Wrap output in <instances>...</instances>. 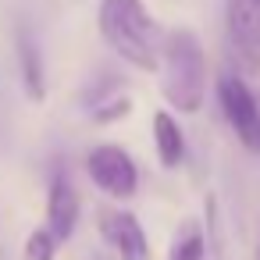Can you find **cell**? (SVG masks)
Returning a JSON list of instances; mask_svg holds the SVG:
<instances>
[{
    "label": "cell",
    "mask_w": 260,
    "mask_h": 260,
    "mask_svg": "<svg viewBox=\"0 0 260 260\" xmlns=\"http://www.w3.org/2000/svg\"><path fill=\"white\" fill-rule=\"evenodd\" d=\"M75 224H79V192L72 189L64 171H57L50 182V196H47V228L57 235V242H68Z\"/></svg>",
    "instance_id": "7"
},
{
    "label": "cell",
    "mask_w": 260,
    "mask_h": 260,
    "mask_svg": "<svg viewBox=\"0 0 260 260\" xmlns=\"http://www.w3.org/2000/svg\"><path fill=\"white\" fill-rule=\"evenodd\" d=\"M18 61H22V82L29 89L32 100H43V57H40V47L29 32H18Z\"/></svg>",
    "instance_id": "9"
},
{
    "label": "cell",
    "mask_w": 260,
    "mask_h": 260,
    "mask_svg": "<svg viewBox=\"0 0 260 260\" xmlns=\"http://www.w3.org/2000/svg\"><path fill=\"white\" fill-rule=\"evenodd\" d=\"M96 224H100V235L107 239V246L121 260H150V239H146L143 224L136 221V214L118 210V207H104Z\"/></svg>",
    "instance_id": "6"
},
{
    "label": "cell",
    "mask_w": 260,
    "mask_h": 260,
    "mask_svg": "<svg viewBox=\"0 0 260 260\" xmlns=\"http://www.w3.org/2000/svg\"><path fill=\"white\" fill-rule=\"evenodd\" d=\"M96 25L104 43L128 61L139 72H160V50H164V29L146 11L143 0H100Z\"/></svg>",
    "instance_id": "1"
},
{
    "label": "cell",
    "mask_w": 260,
    "mask_h": 260,
    "mask_svg": "<svg viewBox=\"0 0 260 260\" xmlns=\"http://www.w3.org/2000/svg\"><path fill=\"white\" fill-rule=\"evenodd\" d=\"M217 100H221L224 121L232 125L239 143L246 150H260V107H256V96L249 93V86L228 72L217 79Z\"/></svg>",
    "instance_id": "4"
},
{
    "label": "cell",
    "mask_w": 260,
    "mask_h": 260,
    "mask_svg": "<svg viewBox=\"0 0 260 260\" xmlns=\"http://www.w3.org/2000/svg\"><path fill=\"white\" fill-rule=\"evenodd\" d=\"M207 256V239H203V228L200 221H182L175 239H171V249H168V260H203Z\"/></svg>",
    "instance_id": "10"
},
{
    "label": "cell",
    "mask_w": 260,
    "mask_h": 260,
    "mask_svg": "<svg viewBox=\"0 0 260 260\" xmlns=\"http://www.w3.org/2000/svg\"><path fill=\"white\" fill-rule=\"evenodd\" d=\"M253 4H256V8H260V0H253Z\"/></svg>",
    "instance_id": "13"
},
{
    "label": "cell",
    "mask_w": 260,
    "mask_h": 260,
    "mask_svg": "<svg viewBox=\"0 0 260 260\" xmlns=\"http://www.w3.org/2000/svg\"><path fill=\"white\" fill-rule=\"evenodd\" d=\"M153 143H157V157L164 168H178L182 157H185V139H182V128L178 121L168 114V111H157L153 114Z\"/></svg>",
    "instance_id": "8"
},
{
    "label": "cell",
    "mask_w": 260,
    "mask_h": 260,
    "mask_svg": "<svg viewBox=\"0 0 260 260\" xmlns=\"http://www.w3.org/2000/svg\"><path fill=\"white\" fill-rule=\"evenodd\" d=\"M256 260H260V239H256Z\"/></svg>",
    "instance_id": "12"
},
{
    "label": "cell",
    "mask_w": 260,
    "mask_h": 260,
    "mask_svg": "<svg viewBox=\"0 0 260 260\" xmlns=\"http://www.w3.org/2000/svg\"><path fill=\"white\" fill-rule=\"evenodd\" d=\"M57 235L47 228V224H40V228H32L29 232V239H25V260H54L57 256Z\"/></svg>",
    "instance_id": "11"
},
{
    "label": "cell",
    "mask_w": 260,
    "mask_h": 260,
    "mask_svg": "<svg viewBox=\"0 0 260 260\" xmlns=\"http://www.w3.org/2000/svg\"><path fill=\"white\" fill-rule=\"evenodd\" d=\"M160 93L182 114L200 111V104L207 96V57H203V47L192 29H171L164 36Z\"/></svg>",
    "instance_id": "2"
},
{
    "label": "cell",
    "mask_w": 260,
    "mask_h": 260,
    "mask_svg": "<svg viewBox=\"0 0 260 260\" xmlns=\"http://www.w3.org/2000/svg\"><path fill=\"white\" fill-rule=\"evenodd\" d=\"M224 36L228 50L246 75H260V8L253 0L224 4Z\"/></svg>",
    "instance_id": "3"
},
{
    "label": "cell",
    "mask_w": 260,
    "mask_h": 260,
    "mask_svg": "<svg viewBox=\"0 0 260 260\" xmlns=\"http://www.w3.org/2000/svg\"><path fill=\"white\" fill-rule=\"evenodd\" d=\"M86 171H89V178H93L107 196H114V200H128V196H136V189H139L136 160H132L121 146H114V143H104V146L89 150Z\"/></svg>",
    "instance_id": "5"
}]
</instances>
